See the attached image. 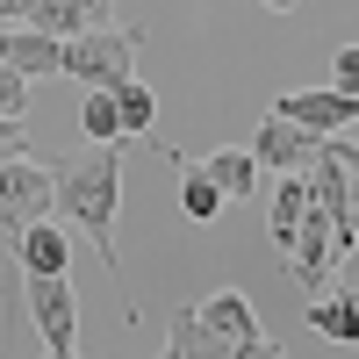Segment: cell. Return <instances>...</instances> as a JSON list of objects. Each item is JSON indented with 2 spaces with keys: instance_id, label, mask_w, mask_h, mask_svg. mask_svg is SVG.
<instances>
[{
  "instance_id": "2e32d148",
  "label": "cell",
  "mask_w": 359,
  "mask_h": 359,
  "mask_svg": "<svg viewBox=\"0 0 359 359\" xmlns=\"http://www.w3.org/2000/svg\"><path fill=\"white\" fill-rule=\"evenodd\" d=\"M180 216H187V223H216V216H223V187H216L201 165L180 172Z\"/></svg>"
},
{
  "instance_id": "30bf717a",
  "label": "cell",
  "mask_w": 359,
  "mask_h": 359,
  "mask_svg": "<svg viewBox=\"0 0 359 359\" xmlns=\"http://www.w3.org/2000/svg\"><path fill=\"white\" fill-rule=\"evenodd\" d=\"M302 208H309V172H273V194H266V237H273V252L294 245Z\"/></svg>"
},
{
  "instance_id": "7a4b0ae2",
  "label": "cell",
  "mask_w": 359,
  "mask_h": 359,
  "mask_svg": "<svg viewBox=\"0 0 359 359\" xmlns=\"http://www.w3.org/2000/svg\"><path fill=\"white\" fill-rule=\"evenodd\" d=\"M137 29H115V22H101V29H86V36H65L57 43V72H72L79 86H123L130 72H137Z\"/></svg>"
},
{
  "instance_id": "4fadbf2b",
  "label": "cell",
  "mask_w": 359,
  "mask_h": 359,
  "mask_svg": "<svg viewBox=\"0 0 359 359\" xmlns=\"http://www.w3.org/2000/svg\"><path fill=\"white\" fill-rule=\"evenodd\" d=\"M194 309H201V323H208V331H223L230 345L259 338V309H252L237 287H216V294H208V302H194Z\"/></svg>"
},
{
  "instance_id": "7402d4cb",
  "label": "cell",
  "mask_w": 359,
  "mask_h": 359,
  "mask_svg": "<svg viewBox=\"0 0 359 359\" xmlns=\"http://www.w3.org/2000/svg\"><path fill=\"white\" fill-rule=\"evenodd\" d=\"M237 359H287V352H280L273 338H266V331H259V338H245V345H237Z\"/></svg>"
},
{
  "instance_id": "9a60e30c",
  "label": "cell",
  "mask_w": 359,
  "mask_h": 359,
  "mask_svg": "<svg viewBox=\"0 0 359 359\" xmlns=\"http://www.w3.org/2000/svg\"><path fill=\"white\" fill-rule=\"evenodd\" d=\"M108 94H115V115H123V137H151V123H158V94L151 86L130 72L123 86H108Z\"/></svg>"
},
{
  "instance_id": "44dd1931",
  "label": "cell",
  "mask_w": 359,
  "mask_h": 359,
  "mask_svg": "<svg viewBox=\"0 0 359 359\" xmlns=\"http://www.w3.org/2000/svg\"><path fill=\"white\" fill-rule=\"evenodd\" d=\"M29 137H22V115H0V158H22Z\"/></svg>"
},
{
  "instance_id": "e0dca14e",
  "label": "cell",
  "mask_w": 359,
  "mask_h": 359,
  "mask_svg": "<svg viewBox=\"0 0 359 359\" xmlns=\"http://www.w3.org/2000/svg\"><path fill=\"white\" fill-rule=\"evenodd\" d=\"M79 123H86V137H94V144H115V137H123V115H115V94H108V86H86Z\"/></svg>"
},
{
  "instance_id": "8fae6325",
  "label": "cell",
  "mask_w": 359,
  "mask_h": 359,
  "mask_svg": "<svg viewBox=\"0 0 359 359\" xmlns=\"http://www.w3.org/2000/svg\"><path fill=\"white\" fill-rule=\"evenodd\" d=\"M29 22L43 29V36H86V29H101L108 22V0H36V8H29Z\"/></svg>"
},
{
  "instance_id": "7c38bea8",
  "label": "cell",
  "mask_w": 359,
  "mask_h": 359,
  "mask_svg": "<svg viewBox=\"0 0 359 359\" xmlns=\"http://www.w3.org/2000/svg\"><path fill=\"white\" fill-rule=\"evenodd\" d=\"M201 172L223 187V201H252L259 194V158L245 151V144H216V151L201 158Z\"/></svg>"
},
{
  "instance_id": "9c48e42d",
  "label": "cell",
  "mask_w": 359,
  "mask_h": 359,
  "mask_svg": "<svg viewBox=\"0 0 359 359\" xmlns=\"http://www.w3.org/2000/svg\"><path fill=\"white\" fill-rule=\"evenodd\" d=\"M15 259H22V273H65V259H72V237H65V223L36 216L29 230H15Z\"/></svg>"
},
{
  "instance_id": "5b68a950",
  "label": "cell",
  "mask_w": 359,
  "mask_h": 359,
  "mask_svg": "<svg viewBox=\"0 0 359 359\" xmlns=\"http://www.w3.org/2000/svg\"><path fill=\"white\" fill-rule=\"evenodd\" d=\"M245 151L259 158V172H309V158L323 151V137L302 130V123H287V115H266V123L252 130Z\"/></svg>"
},
{
  "instance_id": "603a6c76",
  "label": "cell",
  "mask_w": 359,
  "mask_h": 359,
  "mask_svg": "<svg viewBox=\"0 0 359 359\" xmlns=\"http://www.w3.org/2000/svg\"><path fill=\"white\" fill-rule=\"evenodd\" d=\"M29 8L36 0H0V22H29Z\"/></svg>"
},
{
  "instance_id": "484cf974",
  "label": "cell",
  "mask_w": 359,
  "mask_h": 359,
  "mask_svg": "<svg viewBox=\"0 0 359 359\" xmlns=\"http://www.w3.org/2000/svg\"><path fill=\"white\" fill-rule=\"evenodd\" d=\"M36 359H79V352H36Z\"/></svg>"
},
{
  "instance_id": "cb8c5ba5",
  "label": "cell",
  "mask_w": 359,
  "mask_h": 359,
  "mask_svg": "<svg viewBox=\"0 0 359 359\" xmlns=\"http://www.w3.org/2000/svg\"><path fill=\"white\" fill-rule=\"evenodd\" d=\"M345 216H352V237H359V187L345 194Z\"/></svg>"
},
{
  "instance_id": "52a82bcc",
  "label": "cell",
  "mask_w": 359,
  "mask_h": 359,
  "mask_svg": "<svg viewBox=\"0 0 359 359\" xmlns=\"http://www.w3.org/2000/svg\"><path fill=\"white\" fill-rule=\"evenodd\" d=\"M158 359H237V345H230L223 331H208L201 309L187 302V309L165 316V345H158Z\"/></svg>"
},
{
  "instance_id": "ffe728a7",
  "label": "cell",
  "mask_w": 359,
  "mask_h": 359,
  "mask_svg": "<svg viewBox=\"0 0 359 359\" xmlns=\"http://www.w3.org/2000/svg\"><path fill=\"white\" fill-rule=\"evenodd\" d=\"M338 294H352V302H359V237L338 252Z\"/></svg>"
},
{
  "instance_id": "ac0fdd59",
  "label": "cell",
  "mask_w": 359,
  "mask_h": 359,
  "mask_svg": "<svg viewBox=\"0 0 359 359\" xmlns=\"http://www.w3.org/2000/svg\"><path fill=\"white\" fill-rule=\"evenodd\" d=\"M22 108H29V79L0 57V115H22Z\"/></svg>"
},
{
  "instance_id": "5bb4252c",
  "label": "cell",
  "mask_w": 359,
  "mask_h": 359,
  "mask_svg": "<svg viewBox=\"0 0 359 359\" xmlns=\"http://www.w3.org/2000/svg\"><path fill=\"white\" fill-rule=\"evenodd\" d=\"M309 331H323V338H338V345H359V302L352 294H309Z\"/></svg>"
},
{
  "instance_id": "3957f363",
  "label": "cell",
  "mask_w": 359,
  "mask_h": 359,
  "mask_svg": "<svg viewBox=\"0 0 359 359\" xmlns=\"http://www.w3.org/2000/svg\"><path fill=\"white\" fill-rule=\"evenodd\" d=\"M29 294V323H36L43 352H79V302H72V280L65 273H22Z\"/></svg>"
},
{
  "instance_id": "ba28073f",
  "label": "cell",
  "mask_w": 359,
  "mask_h": 359,
  "mask_svg": "<svg viewBox=\"0 0 359 359\" xmlns=\"http://www.w3.org/2000/svg\"><path fill=\"white\" fill-rule=\"evenodd\" d=\"M0 57L22 79H50L57 72V36H43L36 22H0Z\"/></svg>"
},
{
  "instance_id": "d4e9b609",
  "label": "cell",
  "mask_w": 359,
  "mask_h": 359,
  "mask_svg": "<svg viewBox=\"0 0 359 359\" xmlns=\"http://www.w3.org/2000/svg\"><path fill=\"white\" fill-rule=\"evenodd\" d=\"M266 8H273V15H287V8H294V0H266Z\"/></svg>"
},
{
  "instance_id": "8992f818",
  "label": "cell",
  "mask_w": 359,
  "mask_h": 359,
  "mask_svg": "<svg viewBox=\"0 0 359 359\" xmlns=\"http://www.w3.org/2000/svg\"><path fill=\"white\" fill-rule=\"evenodd\" d=\"M273 115H287V123H302L316 137H338L359 123V94H338V86H302V94H280Z\"/></svg>"
},
{
  "instance_id": "277c9868",
  "label": "cell",
  "mask_w": 359,
  "mask_h": 359,
  "mask_svg": "<svg viewBox=\"0 0 359 359\" xmlns=\"http://www.w3.org/2000/svg\"><path fill=\"white\" fill-rule=\"evenodd\" d=\"M50 216V172L29 158H0V245H15V230Z\"/></svg>"
},
{
  "instance_id": "6da1fadb",
  "label": "cell",
  "mask_w": 359,
  "mask_h": 359,
  "mask_svg": "<svg viewBox=\"0 0 359 359\" xmlns=\"http://www.w3.org/2000/svg\"><path fill=\"white\" fill-rule=\"evenodd\" d=\"M115 208H123V151L94 144L72 165L50 172V216H65L86 245L101 252V273L123 280V252H115Z\"/></svg>"
},
{
  "instance_id": "d6986e66",
  "label": "cell",
  "mask_w": 359,
  "mask_h": 359,
  "mask_svg": "<svg viewBox=\"0 0 359 359\" xmlns=\"http://www.w3.org/2000/svg\"><path fill=\"white\" fill-rule=\"evenodd\" d=\"M331 86H338V94H359V43H345L331 57Z\"/></svg>"
}]
</instances>
